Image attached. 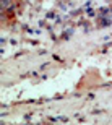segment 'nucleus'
Returning <instances> with one entry per match:
<instances>
[{"label": "nucleus", "instance_id": "nucleus-1", "mask_svg": "<svg viewBox=\"0 0 112 125\" xmlns=\"http://www.w3.org/2000/svg\"><path fill=\"white\" fill-rule=\"evenodd\" d=\"M10 0H2V11H5L7 8H10Z\"/></svg>", "mask_w": 112, "mask_h": 125}]
</instances>
